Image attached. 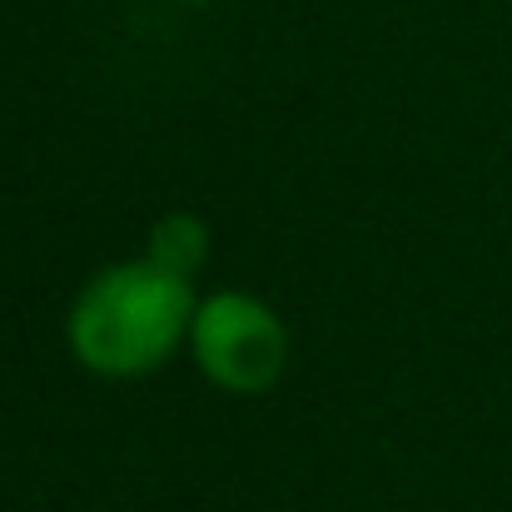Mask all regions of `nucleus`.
Returning a JSON list of instances; mask_svg holds the SVG:
<instances>
[{
	"label": "nucleus",
	"mask_w": 512,
	"mask_h": 512,
	"mask_svg": "<svg viewBox=\"0 0 512 512\" xmlns=\"http://www.w3.org/2000/svg\"><path fill=\"white\" fill-rule=\"evenodd\" d=\"M194 368L229 398H264L284 383L294 339L274 304L249 289H214L194 304L189 324Z\"/></svg>",
	"instance_id": "f03ea898"
},
{
	"label": "nucleus",
	"mask_w": 512,
	"mask_h": 512,
	"mask_svg": "<svg viewBox=\"0 0 512 512\" xmlns=\"http://www.w3.org/2000/svg\"><path fill=\"white\" fill-rule=\"evenodd\" d=\"M209 249H214L209 224H204L194 209L160 214V219L150 224V239H145V259L160 264V269H170V274H179V279H194V274L209 264Z\"/></svg>",
	"instance_id": "7ed1b4c3"
},
{
	"label": "nucleus",
	"mask_w": 512,
	"mask_h": 512,
	"mask_svg": "<svg viewBox=\"0 0 512 512\" xmlns=\"http://www.w3.org/2000/svg\"><path fill=\"white\" fill-rule=\"evenodd\" d=\"M194 304V279H179L145 254L105 264L65 314L70 358L95 378H145L189 343Z\"/></svg>",
	"instance_id": "f257e3e1"
}]
</instances>
